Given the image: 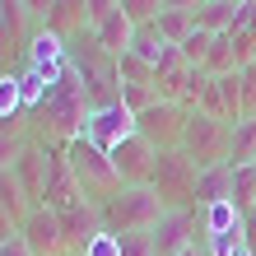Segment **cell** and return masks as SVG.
Masks as SVG:
<instances>
[{
	"instance_id": "cell-1",
	"label": "cell",
	"mask_w": 256,
	"mask_h": 256,
	"mask_svg": "<svg viewBox=\"0 0 256 256\" xmlns=\"http://www.w3.org/2000/svg\"><path fill=\"white\" fill-rule=\"evenodd\" d=\"M88 112H94V98H88L80 70L70 66L66 80L47 94V102H42V112H38V122H42V135H47L56 149H66L70 140H80V135H84Z\"/></svg>"
},
{
	"instance_id": "cell-2",
	"label": "cell",
	"mask_w": 256,
	"mask_h": 256,
	"mask_svg": "<svg viewBox=\"0 0 256 256\" xmlns=\"http://www.w3.org/2000/svg\"><path fill=\"white\" fill-rule=\"evenodd\" d=\"M168 214V200L154 186H122L112 200H102V224L108 233H149L154 224Z\"/></svg>"
},
{
	"instance_id": "cell-3",
	"label": "cell",
	"mask_w": 256,
	"mask_h": 256,
	"mask_svg": "<svg viewBox=\"0 0 256 256\" xmlns=\"http://www.w3.org/2000/svg\"><path fill=\"white\" fill-rule=\"evenodd\" d=\"M66 158H70L74 177H80V186H84V196H88L94 205L112 200V196L122 191V172L112 168V154H102V149H94V144L84 140V135L66 144Z\"/></svg>"
},
{
	"instance_id": "cell-4",
	"label": "cell",
	"mask_w": 256,
	"mask_h": 256,
	"mask_svg": "<svg viewBox=\"0 0 256 256\" xmlns=\"http://www.w3.org/2000/svg\"><path fill=\"white\" fill-rule=\"evenodd\" d=\"M196 182H200V168H196V158L186 149H163L154 158V177H149V186H154L168 210H191L196 205Z\"/></svg>"
},
{
	"instance_id": "cell-5",
	"label": "cell",
	"mask_w": 256,
	"mask_h": 256,
	"mask_svg": "<svg viewBox=\"0 0 256 256\" xmlns=\"http://www.w3.org/2000/svg\"><path fill=\"white\" fill-rule=\"evenodd\" d=\"M228 144H233V126L228 122H214V116H205V112H191L186 135H182V149L196 158L200 172L228 163Z\"/></svg>"
},
{
	"instance_id": "cell-6",
	"label": "cell",
	"mask_w": 256,
	"mask_h": 256,
	"mask_svg": "<svg viewBox=\"0 0 256 256\" xmlns=\"http://www.w3.org/2000/svg\"><path fill=\"white\" fill-rule=\"evenodd\" d=\"M186 122H191V112L186 108H177V102H154V108H144L140 116H135V135L140 140H149L163 154V149H182V135H186Z\"/></svg>"
},
{
	"instance_id": "cell-7",
	"label": "cell",
	"mask_w": 256,
	"mask_h": 256,
	"mask_svg": "<svg viewBox=\"0 0 256 256\" xmlns=\"http://www.w3.org/2000/svg\"><path fill=\"white\" fill-rule=\"evenodd\" d=\"M154 247H158V256H182L186 247H196V242H205V224H200V210H168L154 228Z\"/></svg>"
},
{
	"instance_id": "cell-8",
	"label": "cell",
	"mask_w": 256,
	"mask_h": 256,
	"mask_svg": "<svg viewBox=\"0 0 256 256\" xmlns=\"http://www.w3.org/2000/svg\"><path fill=\"white\" fill-rule=\"evenodd\" d=\"M47 144V140H42ZM88 196H84V186H80V177H74V168H70V158H66V149H56V144H47V191H42V205L47 210H74V205H84Z\"/></svg>"
},
{
	"instance_id": "cell-9",
	"label": "cell",
	"mask_w": 256,
	"mask_h": 256,
	"mask_svg": "<svg viewBox=\"0 0 256 256\" xmlns=\"http://www.w3.org/2000/svg\"><path fill=\"white\" fill-rule=\"evenodd\" d=\"M135 135V112L126 108V102H102V108L88 112V126H84V140L102 149V154H112L122 140H130Z\"/></svg>"
},
{
	"instance_id": "cell-10",
	"label": "cell",
	"mask_w": 256,
	"mask_h": 256,
	"mask_svg": "<svg viewBox=\"0 0 256 256\" xmlns=\"http://www.w3.org/2000/svg\"><path fill=\"white\" fill-rule=\"evenodd\" d=\"M10 172H14V182L24 186L28 200L42 205V191H47V144L42 140H24V149L10 158Z\"/></svg>"
},
{
	"instance_id": "cell-11",
	"label": "cell",
	"mask_w": 256,
	"mask_h": 256,
	"mask_svg": "<svg viewBox=\"0 0 256 256\" xmlns=\"http://www.w3.org/2000/svg\"><path fill=\"white\" fill-rule=\"evenodd\" d=\"M154 158H158V149L149 140H140V135H130V140H122L112 149V168L122 172V186H144L154 177Z\"/></svg>"
},
{
	"instance_id": "cell-12",
	"label": "cell",
	"mask_w": 256,
	"mask_h": 256,
	"mask_svg": "<svg viewBox=\"0 0 256 256\" xmlns=\"http://www.w3.org/2000/svg\"><path fill=\"white\" fill-rule=\"evenodd\" d=\"M24 242L33 247V256H70L66 252V233H61V214L56 210H47V205H38L33 214L24 219Z\"/></svg>"
},
{
	"instance_id": "cell-13",
	"label": "cell",
	"mask_w": 256,
	"mask_h": 256,
	"mask_svg": "<svg viewBox=\"0 0 256 256\" xmlns=\"http://www.w3.org/2000/svg\"><path fill=\"white\" fill-rule=\"evenodd\" d=\"M102 228H108V224H102V205H94V200H84L74 210H61V233H66V252L70 256H84L88 242H94Z\"/></svg>"
},
{
	"instance_id": "cell-14",
	"label": "cell",
	"mask_w": 256,
	"mask_h": 256,
	"mask_svg": "<svg viewBox=\"0 0 256 256\" xmlns=\"http://www.w3.org/2000/svg\"><path fill=\"white\" fill-rule=\"evenodd\" d=\"M42 28H52V33L66 38V42H80L84 33H94V24H88V0H56L52 14L42 19Z\"/></svg>"
},
{
	"instance_id": "cell-15",
	"label": "cell",
	"mask_w": 256,
	"mask_h": 256,
	"mask_svg": "<svg viewBox=\"0 0 256 256\" xmlns=\"http://www.w3.org/2000/svg\"><path fill=\"white\" fill-rule=\"evenodd\" d=\"M94 42L112 56V61H122V56L130 52V42H135V24H130V14H126V10H112L108 19L94 28Z\"/></svg>"
},
{
	"instance_id": "cell-16",
	"label": "cell",
	"mask_w": 256,
	"mask_h": 256,
	"mask_svg": "<svg viewBox=\"0 0 256 256\" xmlns=\"http://www.w3.org/2000/svg\"><path fill=\"white\" fill-rule=\"evenodd\" d=\"M214 200H233V163L205 168L200 182H196V210H205V205H214Z\"/></svg>"
},
{
	"instance_id": "cell-17",
	"label": "cell",
	"mask_w": 256,
	"mask_h": 256,
	"mask_svg": "<svg viewBox=\"0 0 256 256\" xmlns=\"http://www.w3.org/2000/svg\"><path fill=\"white\" fill-rule=\"evenodd\" d=\"M191 19H196V28H205V33H214V38H219V33H233L238 5H233V0H205V5L196 10Z\"/></svg>"
},
{
	"instance_id": "cell-18",
	"label": "cell",
	"mask_w": 256,
	"mask_h": 256,
	"mask_svg": "<svg viewBox=\"0 0 256 256\" xmlns=\"http://www.w3.org/2000/svg\"><path fill=\"white\" fill-rule=\"evenodd\" d=\"M200 224H205V238L214 233H242V210H238L233 200H214L200 210Z\"/></svg>"
},
{
	"instance_id": "cell-19",
	"label": "cell",
	"mask_w": 256,
	"mask_h": 256,
	"mask_svg": "<svg viewBox=\"0 0 256 256\" xmlns=\"http://www.w3.org/2000/svg\"><path fill=\"white\" fill-rule=\"evenodd\" d=\"M168 47H172V42L158 33V24H140V28H135V42H130V52L140 56L144 66H158L163 56H168Z\"/></svg>"
},
{
	"instance_id": "cell-20",
	"label": "cell",
	"mask_w": 256,
	"mask_h": 256,
	"mask_svg": "<svg viewBox=\"0 0 256 256\" xmlns=\"http://www.w3.org/2000/svg\"><path fill=\"white\" fill-rule=\"evenodd\" d=\"M0 205L10 210V219L19 224V228H24V219L33 214V210H38V205H33V200L24 196V186L14 182V172H10V168H0Z\"/></svg>"
},
{
	"instance_id": "cell-21",
	"label": "cell",
	"mask_w": 256,
	"mask_h": 256,
	"mask_svg": "<svg viewBox=\"0 0 256 256\" xmlns=\"http://www.w3.org/2000/svg\"><path fill=\"white\" fill-rule=\"evenodd\" d=\"M19 88H24V112H42V102H47V94H52V80L42 70H33V66H24L19 70Z\"/></svg>"
},
{
	"instance_id": "cell-22",
	"label": "cell",
	"mask_w": 256,
	"mask_h": 256,
	"mask_svg": "<svg viewBox=\"0 0 256 256\" xmlns=\"http://www.w3.org/2000/svg\"><path fill=\"white\" fill-rule=\"evenodd\" d=\"M228 163L242 168V163H256V116L233 126V144H228Z\"/></svg>"
},
{
	"instance_id": "cell-23",
	"label": "cell",
	"mask_w": 256,
	"mask_h": 256,
	"mask_svg": "<svg viewBox=\"0 0 256 256\" xmlns=\"http://www.w3.org/2000/svg\"><path fill=\"white\" fill-rule=\"evenodd\" d=\"M154 24H158V33L168 38L172 47H182V42L196 33V19H191V14H182V10H158V19H154Z\"/></svg>"
},
{
	"instance_id": "cell-24",
	"label": "cell",
	"mask_w": 256,
	"mask_h": 256,
	"mask_svg": "<svg viewBox=\"0 0 256 256\" xmlns=\"http://www.w3.org/2000/svg\"><path fill=\"white\" fill-rule=\"evenodd\" d=\"M24 112V88H19V70H0V122H14Z\"/></svg>"
},
{
	"instance_id": "cell-25",
	"label": "cell",
	"mask_w": 256,
	"mask_h": 256,
	"mask_svg": "<svg viewBox=\"0 0 256 256\" xmlns=\"http://www.w3.org/2000/svg\"><path fill=\"white\" fill-rule=\"evenodd\" d=\"M233 205L242 210H256V168L252 163H242V168H233Z\"/></svg>"
},
{
	"instance_id": "cell-26",
	"label": "cell",
	"mask_w": 256,
	"mask_h": 256,
	"mask_svg": "<svg viewBox=\"0 0 256 256\" xmlns=\"http://www.w3.org/2000/svg\"><path fill=\"white\" fill-rule=\"evenodd\" d=\"M210 42H214V33H205V28H196V33L182 42V47H177V52H182V61L191 66V70H200L205 66V56H210Z\"/></svg>"
},
{
	"instance_id": "cell-27",
	"label": "cell",
	"mask_w": 256,
	"mask_h": 256,
	"mask_svg": "<svg viewBox=\"0 0 256 256\" xmlns=\"http://www.w3.org/2000/svg\"><path fill=\"white\" fill-rule=\"evenodd\" d=\"M116 74H122V84H154V66H144L135 52H126L116 61Z\"/></svg>"
},
{
	"instance_id": "cell-28",
	"label": "cell",
	"mask_w": 256,
	"mask_h": 256,
	"mask_svg": "<svg viewBox=\"0 0 256 256\" xmlns=\"http://www.w3.org/2000/svg\"><path fill=\"white\" fill-rule=\"evenodd\" d=\"M122 102L140 116L144 108H154V102H158V88L154 84H122Z\"/></svg>"
},
{
	"instance_id": "cell-29",
	"label": "cell",
	"mask_w": 256,
	"mask_h": 256,
	"mask_svg": "<svg viewBox=\"0 0 256 256\" xmlns=\"http://www.w3.org/2000/svg\"><path fill=\"white\" fill-rule=\"evenodd\" d=\"M122 10L130 14V24L140 28V24H154V19H158V10H163V0H122Z\"/></svg>"
},
{
	"instance_id": "cell-30",
	"label": "cell",
	"mask_w": 256,
	"mask_h": 256,
	"mask_svg": "<svg viewBox=\"0 0 256 256\" xmlns=\"http://www.w3.org/2000/svg\"><path fill=\"white\" fill-rule=\"evenodd\" d=\"M238 247H242V233H214V238H205L210 256H233Z\"/></svg>"
},
{
	"instance_id": "cell-31",
	"label": "cell",
	"mask_w": 256,
	"mask_h": 256,
	"mask_svg": "<svg viewBox=\"0 0 256 256\" xmlns=\"http://www.w3.org/2000/svg\"><path fill=\"white\" fill-rule=\"evenodd\" d=\"M84 256H122V233H108V228H102L94 242H88Z\"/></svg>"
},
{
	"instance_id": "cell-32",
	"label": "cell",
	"mask_w": 256,
	"mask_h": 256,
	"mask_svg": "<svg viewBox=\"0 0 256 256\" xmlns=\"http://www.w3.org/2000/svg\"><path fill=\"white\" fill-rule=\"evenodd\" d=\"M24 47V38L19 33H14V28L5 24V14H0V56H14V52H19Z\"/></svg>"
},
{
	"instance_id": "cell-33",
	"label": "cell",
	"mask_w": 256,
	"mask_h": 256,
	"mask_svg": "<svg viewBox=\"0 0 256 256\" xmlns=\"http://www.w3.org/2000/svg\"><path fill=\"white\" fill-rule=\"evenodd\" d=\"M112 10H122V0H88V24H94V28H98V24H102V19H108V14H112Z\"/></svg>"
},
{
	"instance_id": "cell-34",
	"label": "cell",
	"mask_w": 256,
	"mask_h": 256,
	"mask_svg": "<svg viewBox=\"0 0 256 256\" xmlns=\"http://www.w3.org/2000/svg\"><path fill=\"white\" fill-rule=\"evenodd\" d=\"M19 5L28 10V19H33V24H42V19L52 14V5H56V0H19Z\"/></svg>"
},
{
	"instance_id": "cell-35",
	"label": "cell",
	"mask_w": 256,
	"mask_h": 256,
	"mask_svg": "<svg viewBox=\"0 0 256 256\" xmlns=\"http://www.w3.org/2000/svg\"><path fill=\"white\" fill-rule=\"evenodd\" d=\"M242 247L256 256V210H247V214H242Z\"/></svg>"
},
{
	"instance_id": "cell-36",
	"label": "cell",
	"mask_w": 256,
	"mask_h": 256,
	"mask_svg": "<svg viewBox=\"0 0 256 256\" xmlns=\"http://www.w3.org/2000/svg\"><path fill=\"white\" fill-rule=\"evenodd\" d=\"M0 256H33V247H28V242H24V233H14V238H10V242H5V247H0Z\"/></svg>"
},
{
	"instance_id": "cell-37",
	"label": "cell",
	"mask_w": 256,
	"mask_h": 256,
	"mask_svg": "<svg viewBox=\"0 0 256 256\" xmlns=\"http://www.w3.org/2000/svg\"><path fill=\"white\" fill-rule=\"evenodd\" d=\"M205 0H163V10H182V14H196Z\"/></svg>"
},
{
	"instance_id": "cell-38",
	"label": "cell",
	"mask_w": 256,
	"mask_h": 256,
	"mask_svg": "<svg viewBox=\"0 0 256 256\" xmlns=\"http://www.w3.org/2000/svg\"><path fill=\"white\" fill-rule=\"evenodd\" d=\"M182 256H210V252H205V242H196V247H186Z\"/></svg>"
},
{
	"instance_id": "cell-39",
	"label": "cell",
	"mask_w": 256,
	"mask_h": 256,
	"mask_svg": "<svg viewBox=\"0 0 256 256\" xmlns=\"http://www.w3.org/2000/svg\"><path fill=\"white\" fill-rule=\"evenodd\" d=\"M233 256H252V252H247V247H238V252H233Z\"/></svg>"
},
{
	"instance_id": "cell-40",
	"label": "cell",
	"mask_w": 256,
	"mask_h": 256,
	"mask_svg": "<svg viewBox=\"0 0 256 256\" xmlns=\"http://www.w3.org/2000/svg\"><path fill=\"white\" fill-rule=\"evenodd\" d=\"M0 168H5V149H0Z\"/></svg>"
},
{
	"instance_id": "cell-41",
	"label": "cell",
	"mask_w": 256,
	"mask_h": 256,
	"mask_svg": "<svg viewBox=\"0 0 256 256\" xmlns=\"http://www.w3.org/2000/svg\"><path fill=\"white\" fill-rule=\"evenodd\" d=\"M252 168H256V163H252Z\"/></svg>"
}]
</instances>
